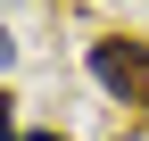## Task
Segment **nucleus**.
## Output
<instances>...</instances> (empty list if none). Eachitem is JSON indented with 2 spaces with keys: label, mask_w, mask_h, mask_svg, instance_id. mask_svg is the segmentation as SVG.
I'll list each match as a JSON object with an SVG mask.
<instances>
[{
  "label": "nucleus",
  "mask_w": 149,
  "mask_h": 141,
  "mask_svg": "<svg viewBox=\"0 0 149 141\" xmlns=\"http://www.w3.org/2000/svg\"><path fill=\"white\" fill-rule=\"evenodd\" d=\"M91 83H100L108 100H124V108H149V42H124V33H108V42L83 50Z\"/></svg>",
  "instance_id": "f257e3e1"
},
{
  "label": "nucleus",
  "mask_w": 149,
  "mask_h": 141,
  "mask_svg": "<svg viewBox=\"0 0 149 141\" xmlns=\"http://www.w3.org/2000/svg\"><path fill=\"white\" fill-rule=\"evenodd\" d=\"M25 141H66V133H25Z\"/></svg>",
  "instance_id": "f03ea898"
}]
</instances>
